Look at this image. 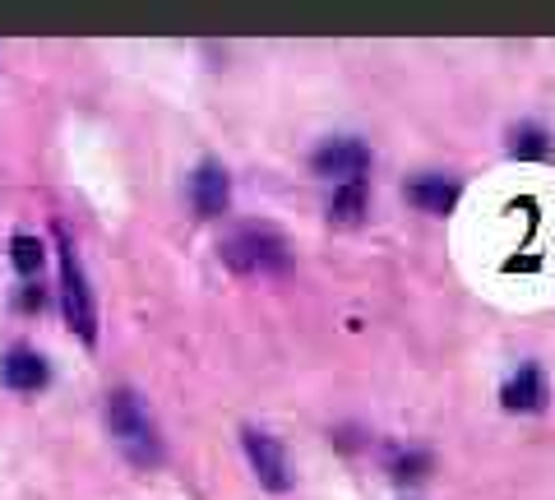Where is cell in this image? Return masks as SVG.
Instances as JSON below:
<instances>
[{
	"label": "cell",
	"mask_w": 555,
	"mask_h": 500,
	"mask_svg": "<svg viewBox=\"0 0 555 500\" xmlns=\"http://www.w3.org/2000/svg\"><path fill=\"white\" fill-rule=\"evenodd\" d=\"M393 477H422V469H426V459H416V454H403V459H398L393 463Z\"/></svg>",
	"instance_id": "obj_13"
},
{
	"label": "cell",
	"mask_w": 555,
	"mask_h": 500,
	"mask_svg": "<svg viewBox=\"0 0 555 500\" xmlns=\"http://www.w3.org/2000/svg\"><path fill=\"white\" fill-rule=\"evenodd\" d=\"M56 251H61V310H65V324L79 334V343H98V302H93V287H89V273H83V255L75 246L61 222H56Z\"/></svg>",
	"instance_id": "obj_3"
},
{
	"label": "cell",
	"mask_w": 555,
	"mask_h": 500,
	"mask_svg": "<svg viewBox=\"0 0 555 500\" xmlns=\"http://www.w3.org/2000/svg\"><path fill=\"white\" fill-rule=\"evenodd\" d=\"M509 158H518V163H542L546 153H551V134L537 126V120H524V126H514L509 130Z\"/></svg>",
	"instance_id": "obj_11"
},
{
	"label": "cell",
	"mask_w": 555,
	"mask_h": 500,
	"mask_svg": "<svg viewBox=\"0 0 555 500\" xmlns=\"http://www.w3.org/2000/svg\"><path fill=\"white\" fill-rule=\"evenodd\" d=\"M241 450H246V459H250V469H255V477H259V487L264 491H292V463H287V450H283V440L278 436H269L264 426H246L241 431Z\"/></svg>",
	"instance_id": "obj_4"
},
{
	"label": "cell",
	"mask_w": 555,
	"mask_h": 500,
	"mask_svg": "<svg viewBox=\"0 0 555 500\" xmlns=\"http://www.w3.org/2000/svg\"><path fill=\"white\" fill-rule=\"evenodd\" d=\"M190 204L199 218H222L232 204V177L222 163H199L190 171Z\"/></svg>",
	"instance_id": "obj_6"
},
{
	"label": "cell",
	"mask_w": 555,
	"mask_h": 500,
	"mask_svg": "<svg viewBox=\"0 0 555 500\" xmlns=\"http://www.w3.org/2000/svg\"><path fill=\"white\" fill-rule=\"evenodd\" d=\"M371 209V195H366V181H352V185H334V200H328V222L334 228H357Z\"/></svg>",
	"instance_id": "obj_10"
},
{
	"label": "cell",
	"mask_w": 555,
	"mask_h": 500,
	"mask_svg": "<svg viewBox=\"0 0 555 500\" xmlns=\"http://www.w3.org/2000/svg\"><path fill=\"white\" fill-rule=\"evenodd\" d=\"M310 167H315V177L334 181V185H352V181H366L371 149L361 140H352V134H338V140H324L315 153H310Z\"/></svg>",
	"instance_id": "obj_5"
},
{
	"label": "cell",
	"mask_w": 555,
	"mask_h": 500,
	"mask_svg": "<svg viewBox=\"0 0 555 500\" xmlns=\"http://www.w3.org/2000/svg\"><path fill=\"white\" fill-rule=\"evenodd\" d=\"M546 399H551V385L542 367H518L505 381V389H500V403L509 412H542Z\"/></svg>",
	"instance_id": "obj_8"
},
{
	"label": "cell",
	"mask_w": 555,
	"mask_h": 500,
	"mask_svg": "<svg viewBox=\"0 0 555 500\" xmlns=\"http://www.w3.org/2000/svg\"><path fill=\"white\" fill-rule=\"evenodd\" d=\"M107 431L116 440V450L126 454L134 469H158L163 463V436L153 408L139 399L134 389H112L107 394Z\"/></svg>",
	"instance_id": "obj_1"
},
{
	"label": "cell",
	"mask_w": 555,
	"mask_h": 500,
	"mask_svg": "<svg viewBox=\"0 0 555 500\" xmlns=\"http://www.w3.org/2000/svg\"><path fill=\"white\" fill-rule=\"evenodd\" d=\"M408 204L422 214H449L459 204V181L444 177V171H422V177L408 181Z\"/></svg>",
	"instance_id": "obj_9"
},
{
	"label": "cell",
	"mask_w": 555,
	"mask_h": 500,
	"mask_svg": "<svg viewBox=\"0 0 555 500\" xmlns=\"http://www.w3.org/2000/svg\"><path fill=\"white\" fill-rule=\"evenodd\" d=\"M10 260H14V269H20L24 279H38L42 265H47V246L38 236H28V232H14L10 236Z\"/></svg>",
	"instance_id": "obj_12"
},
{
	"label": "cell",
	"mask_w": 555,
	"mask_h": 500,
	"mask_svg": "<svg viewBox=\"0 0 555 500\" xmlns=\"http://www.w3.org/2000/svg\"><path fill=\"white\" fill-rule=\"evenodd\" d=\"M47 381H51V371H47L42 352L10 348L5 357H0V385H5V389H14V394H38Z\"/></svg>",
	"instance_id": "obj_7"
},
{
	"label": "cell",
	"mask_w": 555,
	"mask_h": 500,
	"mask_svg": "<svg viewBox=\"0 0 555 500\" xmlns=\"http://www.w3.org/2000/svg\"><path fill=\"white\" fill-rule=\"evenodd\" d=\"M222 265L232 273H246V279H255V273H283L292 265V246L269 222H241V228L222 236Z\"/></svg>",
	"instance_id": "obj_2"
}]
</instances>
